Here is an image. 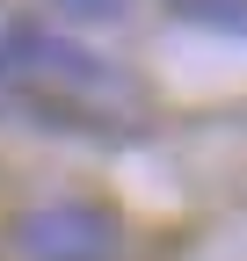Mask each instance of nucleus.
I'll list each match as a JSON object with an SVG mask.
<instances>
[{
    "instance_id": "obj_1",
    "label": "nucleus",
    "mask_w": 247,
    "mask_h": 261,
    "mask_svg": "<svg viewBox=\"0 0 247 261\" xmlns=\"http://www.w3.org/2000/svg\"><path fill=\"white\" fill-rule=\"evenodd\" d=\"M0 80L8 87H58V94H87V102H131V80L102 65L95 51H80L66 37H44V29L15 22L8 29V51H0Z\"/></svg>"
},
{
    "instance_id": "obj_2",
    "label": "nucleus",
    "mask_w": 247,
    "mask_h": 261,
    "mask_svg": "<svg viewBox=\"0 0 247 261\" xmlns=\"http://www.w3.org/2000/svg\"><path fill=\"white\" fill-rule=\"evenodd\" d=\"M15 240L29 261H109L116 254V232H109V218L102 211H87V203H51V211H29L15 225Z\"/></svg>"
},
{
    "instance_id": "obj_3",
    "label": "nucleus",
    "mask_w": 247,
    "mask_h": 261,
    "mask_svg": "<svg viewBox=\"0 0 247 261\" xmlns=\"http://www.w3.org/2000/svg\"><path fill=\"white\" fill-rule=\"evenodd\" d=\"M182 15L218 22V29H247V0H182Z\"/></svg>"
},
{
    "instance_id": "obj_4",
    "label": "nucleus",
    "mask_w": 247,
    "mask_h": 261,
    "mask_svg": "<svg viewBox=\"0 0 247 261\" xmlns=\"http://www.w3.org/2000/svg\"><path fill=\"white\" fill-rule=\"evenodd\" d=\"M73 15H124V0H66Z\"/></svg>"
}]
</instances>
